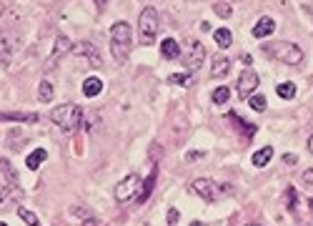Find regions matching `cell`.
<instances>
[{"label":"cell","mask_w":313,"mask_h":226,"mask_svg":"<svg viewBox=\"0 0 313 226\" xmlns=\"http://www.w3.org/2000/svg\"><path fill=\"white\" fill-rule=\"evenodd\" d=\"M131 43H133V30L126 20H118L110 28V53L115 63H126L131 56Z\"/></svg>","instance_id":"1"},{"label":"cell","mask_w":313,"mask_h":226,"mask_svg":"<svg viewBox=\"0 0 313 226\" xmlns=\"http://www.w3.org/2000/svg\"><path fill=\"white\" fill-rule=\"evenodd\" d=\"M50 121H53L60 131L73 133V131L81 128V123H83V108L75 106V103H63V106H58V108L50 113Z\"/></svg>","instance_id":"2"},{"label":"cell","mask_w":313,"mask_h":226,"mask_svg":"<svg viewBox=\"0 0 313 226\" xmlns=\"http://www.w3.org/2000/svg\"><path fill=\"white\" fill-rule=\"evenodd\" d=\"M155 33H158V10L153 5H148L138 15V43L150 46L155 41Z\"/></svg>","instance_id":"3"},{"label":"cell","mask_w":313,"mask_h":226,"mask_svg":"<svg viewBox=\"0 0 313 226\" xmlns=\"http://www.w3.org/2000/svg\"><path fill=\"white\" fill-rule=\"evenodd\" d=\"M266 53H270L273 58H278V60H283L288 65H298L303 60V51L296 43H288V41H278V43L266 46Z\"/></svg>","instance_id":"4"},{"label":"cell","mask_w":313,"mask_h":226,"mask_svg":"<svg viewBox=\"0 0 313 226\" xmlns=\"http://www.w3.org/2000/svg\"><path fill=\"white\" fill-rule=\"evenodd\" d=\"M140 186H143V178L138 173H128L123 181L115 183V201H118V204H128L131 199H135L140 194Z\"/></svg>","instance_id":"5"},{"label":"cell","mask_w":313,"mask_h":226,"mask_svg":"<svg viewBox=\"0 0 313 226\" xmlns=\"http://www.w3.org/2000/svg\"><path fill=\"white\" fill-rule=\"evenodd\" d=\"M180 60H183V65H185L188 70H198V68L203 65V60H206V48H203V43H198L195 38H188L185 48L180 51Z\"/></svg>","instance_id":"6"},{"label":"cell","mask_w":313,"mask_h":226,"mask_svg":"<svg viewBox=\"0 0 313 226\" xmlns=\"http://www.w3.org/2000/svg\"><path fill=\"white\" fill-rule=\"evenodd\" d=\"M188 188H190V194L201 196L203 201H218V196H221V186L211 178H193Z\"/></svg>","instance_id":"7"},{"label":"cell","mask_w":313,"mask_h":226,"mask_svg":"<svg viewBox=\"0 0 313 226\" xmlns=\"http://www.w3.org/2000/svg\"><path fill=\"white\" fill-rule=\"evenodd\" d=\"M15 53H18V35L8 28L0 33V65H10Z\"/></svg>","instance_id":"8"},{"label":"cell","mask_w":313,"mask_h":226,"mask_svg":"<svg viewBox=\"0 0 313 226\" xmlns=\"http://www.w3.org/2000/svg\"><path fill=\"white\" fill-rule=\"evenodd\" d=\"M256 88H258V73L256 70H243L238 75V96L241 98H248Z\"/></svg>","instance_id":"9"},{"label":"cell","mask_w":313,"mask_h":226,"mask_svg":"<svg viewBox=\"0 0 313 226\" xmlns=\"http://www.w3.org/2000/svg\"><path fill=\"white\" fill-rule=\"evenodd\" d=\"M73 53L88 58V63H90L93 68H100V65H103V58L98 56V51H95L93 43H78V46H73Z\"/></svg>","instance_id":"10"},{"label":"cell","mask_w":313,"mask_h":226,"mask_svg":"<svg viewBox=\"0 0 313 226\" xmlns=\"http://www.w3.org/2000/svg\"><path fill=\"white\" fill-rule=\"evenodd\" d=\"M0 171H3V176H5V181L10 183V188H13V196H23V191H20V186H18V173H15V169H13V164L8 161V159H0Z\"/></svg>","instance_id":"11"},{"label":"cell","mask_w":313,"mask_h":226,"mask_svg":"<svg viewBox=\"0 0 313 226\" xmlns=\"http://www.w3.org/2000/svg\"><path fill=\"white\" fill-rule=\"evenodd\" d=\"M273 30H276V20L268 18V15H263V18H258V23L253 25V38H268Z\"/></svg>","instance_id":"12"},{"label":"cell","mask_w":313,"mask_h":226,"mask_svg":"<svg viewBox=\"0 0 313 226\" xmlns=\"http://www.w3.org/2000/svg\"><path fill=\"white\" fill-rule=\"evenodd\" d=\"M0 121H18V123H38L41 116L38 113H0Z\"/></svg>","instance_id":"13"},{"label":"cell","mask_w":313,"mask_h":226,"mask_svg":"<svg viewBox=\"0 0 313 226\" xmlns=\"http://www.w3.org/2000/svg\"><path fill=\"white\" fill-rule=\"evenodd\" d=\"M73 51V43H70V38L68 35H58L55 38V46H53V60H60L65 53Z\"/></svg>","instance_id":"14"},{"label":"cell","mask_w":313,"mask_h":226,"mask_svg":"<svg viewBox=\"0 0 313 226\" xmlns=\"http://www.w3.org/2000/svg\"><path fill=\"white\" fill-rule=\"evenodd\" d=\"M155 178H158V169H153L150 173H148V178L143 181V186H140V194H138V204H143L150 194H153V183H155Z\"/></svg>","instance_id":"15"},{"label":"cell","mask_w":313,"mask_h":226,"mask_svg":"<svg viewBox=\"0 0 313 226\" xmlns=\"http://www.w3.org/2000/svg\"><path fill=\"white\" fill-rule=\"evenodd\" d=\"M230 70V60L225 56H216L213 58V68H211V75H216V78H223V75H228Z\"/></svg>","instance_id":"16"},{"label":"cell","mask_w":313,"mask_h":226,"mask_svg":"<svg viewBox=\"0 0 313 226\" xmlns=\"http://www.w3.org/2000/svg\"><path fill=\"white\" fill-rule=\"evenodd\" d=\"M100 91H103V81L98 78V75H90V78L83 81V93H86L88 98H95Z\"/></svg>","instance_id":"17"},{"label":"cell","mask_w":313,"mask_h":226,"mask_svg":"<svg viewBox=\"0 0 313 226\" xmlns=\"http://www.w3.org/2000/svg\"><path fill=\"white\" fill-rule=\"evenodd\" d=\"M161 53H163L166 60H176L180 56V48H178V43L173 41V38H166V41L161 43Z\"/></svg>","instance_id":"18"},{"label":"cell","mask_w":313,"mask_h":226,"mask_svg":"<svg viewBox=\"0 0 313 226\" xmlns=\"http://www.w3.org/2000/svg\"><path fill=\"white\" fill-rule=\"evenodd\" d=\"M45 159H48V151H45V148H38V151H33V154H28V159H25V166H28L30 171H35V169L41 166Z\"/></svg>","instance_id":"19"},{"label":"cell","mask_w":313,"mask_h":226,"mask_svg":"<svg viewBox=\"0 0 313 226\" xmlns=\"http://www.w3.org/2000/svg\"><path fill=\"white\" fill-rule=\"evenodd\" d=\"M213 38H216V46L218 48H230V43H233V35H230V30L228 28H218L216 33H213Z\"/></svg>","instance_id":"20"},{"label":"cell","mask_w":313,"mask_h":226,"mask_svg":"<svg viewBox=\"0 0 313 226\" xmlns=\"http://www.w3.org/2000/svg\"><path fill=\"white\" fill-rule=\"evenodd\" d=\"M270 159H273V148H270V146H263L261 151H256V154H253V166L263 169Z\"/></svg>","instance_id":"21"},{"label":"cell","mask_w":313,"mask_h":226,"mask_svg":"<svg viewBox=\"0 0 313 226\" xmlns=\"http://www.w3.org/2000/svg\"><path fill=\"white\" fill-rule=\"evenodd\" d=\"M38 98H41L43 103H50L53 101V86L48 81H43L41 86H38Z\"/></svg>","instance_id":"22"},{"label":"cell","mask_w":313,"mask_h":226,"mask_svg":"<svg viewBox=\"0 0 313 226\" xmlns=\"http://www.w3.org/2000/svg\"><path fill=\"white\" fill-rule=\"evenodd\" d=\"M276 93H278L283 101H291V98L296 96V86H293V83H278V86H276Z\"/></svg>","instance_id":"23"},{"label":"cell","mask_w":313,"mask_h":226,"mask_svg":"<svg viewBox=\"0 0 313 226\" xmlns=\"http://www.w3.org/2000/svg\"><path fill=\"white\" fill-rule=\"evenodd\" d=\"M228 98H230V91H228L225 86H221V88H216V91L211 93V101H213L216 106H223Z\"/></svg>","instance_id":"24"},{"label":"cell","mask_w":313,"mask_h":226,"mask_svg":"<svg viewBox=\"0 0 313 226\" xmlns=\"http://www.w3.org/2000/svg\"><path fill=\"white\" fill-rule=\"evenodd\" d=\"M248 103H251V108H253V111H258V113H261V111H266V106H268V103H266V96H263V93L248 96Z\"/></svg>","instance_id":"25"},{"label":"cell","mask_w":313,"mask_h":226,"mask_svg":"<svg viewBox=\"0 0 313 226\" xmlns=\"http://www.w3.org/2000/svg\"><path fill=\"white\" fill-rule=\"evenodd\" d=\"M18 216L28 224V226H38V216L30 211V209H25V206H18Z\"/></svg>","instance_id":"26"},{"label":"cell","mask_w":313,"mask_h":226,"mask_svg":"<svg viewBox=\"0 0 313 226\" xmlns=\"http://www.w3.org/2000/svg\"><path fill=\"white\" fill-rule=\"evenodd\" d=\"M213 10H216L221 18H230V13H233L228 3H216V5H213Z\"/></svg>","instance_id":"27"},{"label":"cell","mask_w":313,"mask_h":226,"mask_svg":"<svg viewBox=\"0 0 313 226\" xmlns=\"http://www.w3.org/2000/svg\"><path fill=\"white\" fill-rule=\"evenodd\" d=\"M286 201H288V209H296V188L293 186L286 188Z\"/></svg>","instance_id":"28"},{"label":"cell","mask_w":313,"mask_h":226,"mask_svg":"<svg viewBox=\"0 0 313 226\" xmlns=\"http://www.w3.org/2000/svg\"><path fill=\"white\" fill-rule=\"evenodd\" d=\"M171 83H178V86L190 83V73H185V75H171Z\"/></svg>","instance_id":"29"},{"label":"cell","mask_w":313,"mask_h":226,"mask_svg":"<svg viewBox=\"0 0 313 226\" xmlns=\"http://www.w3.org/2000/svg\"><path fill=\"white\" fill-rule=\"evenodd\" d=\"M166 219H168V224L173 226V224L180 219V211H178V209H168V216H166Z\"/></svg>","instance_id":"30"},{"label":"cell","mask_w":313,"mask_h":226,"mask_svg":"<svg viewBox=\"0 0 313 226\" xmlns=\"http://www.w3.org/2000/svg\"><path fill=\"white\" fill-rule=\"evenodd\" d=\"M8 196H10V191H8L5 186H0V204H5V201H8Z\"/></svg>","instance_id":"31"},{"label":"cell","mask_w":313,"mask_h":226,"mask_svg":"<svg viewBox=\"0 0 313 226\" xmlns=\"http://www.w3.org/2000/svg\"><path fill=\"white\" fill-rule=\"evenodd\" d=\"M195 159H203V154H201V151H190V154L185 156V161H195Z\"/></svg>","instance_id":"32"},{"label":"cell","mask_w":313,"mask_h":226,"mask_svg":"<svg viewBox=\"0 0 313 226\" xmlns=\"http://www.w3.org/2000/svg\"><path fill=\"white\" fill-rule=\"evenodd\" d=\"M303 181H306V183H311V186H313V169H308V171H306V173H303Z\"/></svg>","instance_id":"33"},{"label":"cell","mask_w":313,"mask_h":226,"mask_svg":"<svg viewBox=\"0 0 313 226\" xmlns=\"http://www.w3.org/2000/svg\"><path fill=\"white\" fill-rule=\"evenodd\" d=\"M73 214H75V216H83V219H90L86 209H75V206H73Z\"/></svg>","instance_id":"34"},{"label":"cell","mask_w":313,"mask_h":226,"mask_svg":"<svg viewBox=\"0 0 313 226\" xmlns=\"http://www.w3.org/2000/svg\"><path fill=\"white\" fill-rule=\"evenodd\" d=\"M83 226H98V221H95V219H86Z\"/></svg>","instance_id":"35"},{"label":"cell","mask_w":313,"mask_h":226,"mask_svg":"<svg viewBox=\"0 0 313 226\" xmlns=\"http://www.w3.org/2000/svg\"><path fill=\"white\" fill-rule=\"evenodd\" d=\"M308 151H311V154H313V136L308 138Z\"/></svg>","instance_id":"36"},{"label":"cell","mask_w":313,"mask_h":226,"mask_svg":"<svg viewBox=\"0 0 313 226\" xmlns=\"http://www.w3.org/2000/svg\"><path fill=\"white\" fill-rule=\"evenodd\" d=\"M105 3H108V0H95V5H98V8H103Z\"/></svg>","instance_id":"37"},{"label":"cell","mask_w":313,"mask_h":226,"mask_svg":"<svg viewBox=\"0 0 313 226\" xmlns=\"http://www.w3.org/2000/svg\"><path fill=\"white\" fill-rule=\"evenodd\" d=\"M308 206H311V211H313V199H311V201H308Z\"/></svg>","instance_id":"38"},{"label":"cell","mask_w":313,"mask_h":226,"mask_svg":"<svg viewBox=\"0 0 313 226\" xmlns=\"http://www.w3.org/2000/svg\"><path fill=\"white\" fill-rule=\"evenodd\" d=\"M0 226H8V224H5V221H0Z\"/></svg>","instance_id":"39"},{"label":"cell","mask_w":313,"mask_h":226,"mask_svg":"<svg viewBox=\"0 0 313 226\" xmlns=\"http://www.w3.org/2000/svg\"><path fill=\"white\" fill-rule=\"evenodd\" d=\"M248 226H258V224H248Z\"/></svg>","instance_id":"40"},{"label":"cell","mask_w":313,"mask_h":226,"mask_svg":"<svg viewBox=\"0 0 313 226\" xmlns=\"http://www.w3.org/2000/svg\"><path fill=\"white\" fill-rule=\"evenodd\" d=\"M0 15H3V8H0Z\"/></svg>","instance_id":"41"}]
</instances>
